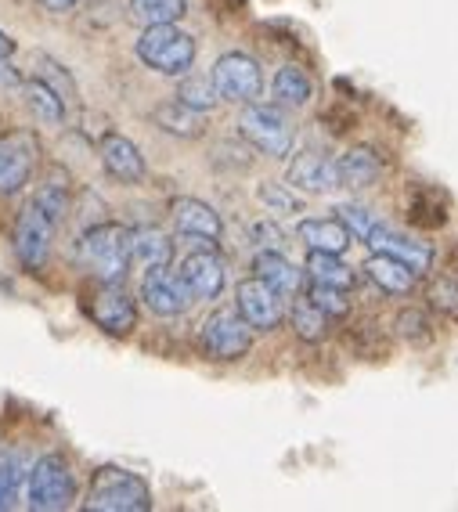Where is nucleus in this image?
<instances>
[{"label": "nucleus", "mask_w": 458, "mask_h": 512, "mask_svg": "<svg viewBox=\"0 0 458 512\" xmlns=\"http://www.w3.org/2000/svg\"><path fill=\"white\" fill-rule=\"evenodd\" d=\"M303 293V289H300ZM307 300L314 303V307H318L321 314H325V318H347L350 314V300H347V293H343V289H329V285H311V289H307Z\"/></svg>", "instance_id": "31"}, {"label": "nucleus", "mask_w": 458, "mask_h": 512, "mask_svg": "<svg viewBox=\"0 0 458 512\" xmlns=\"http://www.w3.org/2000/svg\"><path fill=\"white\" fill-rule=\"evenodd\" d=\"M141 300L145 307L156 318H177V314L188 311V303H192V293H188V285L181 282L177 271L166 267H148L145 278H141Z\"/></svg>", "instance_id": "14"}, {"label": "nucleus", "mask_w": 458, "mask_h": 512, "mask_svg": "<svg viewBox=\"0 0 458 512\" xmlns=\"http://www.w3.org/2000/svg\"><path fill=\"white\" fill-rule=\"evenodd\" d=\"M249 238L257 242V249H282L285 253V231L278 228L275 217H264L257 224H249Z\"/></svg>", "instance_id": "36"}, {"label": "nucleus", "mask_w": 458, "mask_h": 512, "mask_svg": "<svg viewBox=\"0 0 458 512\" xmlns=\"http://www.w3.org/2000/svg\"><path fill=\"white\" fill-rule=\"evenodd\" d=\"M177 275L188 285L192 300H220L228 285V264L220 256V246H192L184 253Z\"/></svg>", "instance_id": "11"}, {"label": "nucleus", "mask_w": 458, "mask_h": 512, "mask_svg": "<svg viewBox=\"0 0 458 512\" xmlns=\"http://www.w3.org/2000/svg\"><path fill=\"white\" fill-rule=\"evenodd\" d=\"M174 260V242L163 228L156 224H141V228H130V267H166Z\"/></svg>", "instance_id": "20"}, {"label": "nucleus", "mask_w": 458, "mask_h": 512, "mask_svg": "<svg viewBox=\"0 0 458 512\" xmlns=\"http://www.w3.org/2000/svg\"><path fill=\"white\" fill-rule=\"evenodd\" d=\"M336 166H339V188H372L386 170L383 159L365 145L347 148V152L336 159Z\"/></svg>", "instance_id": "22"}, {"label": "nucleus", "mask_w": 458, "mask_h": 512, "mask_svg": "<svg viewBox=\"0 0 458 512\" xmlns=\"http://www.w3.org/2000/svg\"><path fill=\"white\" fill-rule=\"evenodd\" d=\"M65 210H69V177L55 170V174H47V181L37 192L29 195L19 220H15V253H19L22 267L40 271L51 260V246H55Z\"/></svg>", "instance_id": "1"}, {"label": "nucleus", "mask_w": 458, "mask_h": 512, "mask_svg": "<svg viewBox=\"0 0 458 512\" xmlns=\"http://www.w3.org/2000/svg\"><path fill=\"white\" fill-rule=\"evenodd\" d=\"M40 163V141L33 130L0 134V195H19Z\"/></svg>", "instance_id": "9"}, {"label": "nucleus", "mask_w": 458, "mask_h": 512, "mask_svg": "<svg viewBox=\"0 0 458 512\" xmlns=\"http://www.w3.org/2000/svg\"><path fill=\"white\" fill-rule=\"evenodd\" d=\"M300 242L307 246V253H336L343 256L354 242L347 228H343V220L339 217H307L300 220V228H296Z\"/></svg>", "instance_id": "19"}, {"label": "nucleus", "mask_w": 458, "mask_h": 512, "mask_svg": "<svg viewBox=\"0 0 458 512\" xmlns=\"http://www.w3.org/2000/svg\"><path fill=\"white\" fill-rule=\"evenodd\" d=\"M303 275L311 278V285H329V289H358L361 275L354 267L336 253H307V264H303Z\"/></svg>", "instance_id": "23"}, {"label": "nucleus", "mask_w": 458, "mask_h": 512, "mask_svg": "<svg viewBox=\"0 0 458 512\" xmlns=\"http://www.w3.org/2000/svg\"><path fill=\"white\" fill-rule=\"evenodd\" d=\"M257 199L267 206V213H275V217H285V213H300V195H293L285 184L275 181H264L257 188Z\"/></svg>", "instance_id": "32"}, {"label": "nucleus", "mask_w": 458, "mask_h": 512, "mask_svg": "<svg viewBox=\"0 0 458 512\" xmlns=\"http://www.w3.org/2000/svg\"><path fill=\"white\" fill-rule=\"evenodd\" d=\"M87 318L109 336H130L138 325V303L123 285L98 282V289L87 296Z\"/></svg>", "instance_id": "10"}, {"label": "nucleus", "mask_w": 458, "mask_h": 512, "mask_svg": "<svg viewBox=\"0 0 458 512\" xmlns=\"http://www.w3.org/2000/svg\"><path fill=\"white\" fill-rule=\"evenodd\" d=\"M336 217L343 220V228L358 238V242H365V238L372 235V231H376V224H379L376 213L365 210V206H358V202H343V206L336 210Z\"/></svg>", "instance_id": "33"}, {"label": "nucleus", "mask_w": 458, "mask_h": 512, "mask_svg": "<svg viewBox=\"0 0 458 512\" xmlns=\"http://www.w3.org/2000/svg\"><path fill=\"white\" fill-rule=\"evenodd\" d=\"M22 101H26V109L33 112L40 123H47V127L65 123V98L51 87V83L40 80V76L22 80Z\"/></svg>", "instance_id": "25"}, {"label": "nucleus", "mask_w": 458, "mask_h": 512, "mask_svg": "<svg viewBox=\"0 0 458 512\" xmlns=\"http://www.w3.org/2000/svg\"><path fill=\"white\" fill-rule=\"evenodd\" d=\"M253 278H260L282 296H296L303 289V271L282 249H257L253 253Z\"/></svg>", "instance_id": "18"}, {"label": "nucleus", "mask_w": 458, "mask_h": 512, "mask_svg": "<svg viewBox=\"0 0 458 512\" xmlns=\"http://www.w3.org/2000/svg\"><path fill=\"white\" fill-rule=\"evenodd\" d=\"M141 62L159 76H174L181 80L184 73H192L195 69V55H199V47H195L192 33H184L177 22H166V26H145L141 29L138 44H134Z\"/></svg>", "instance_id": "3"}, {"label": "nucleus", "mask_w": 458, "mask_h": 512, "mask_svg": "<svg viewBox=\"0 0 458 512\" xmlns=\"http://www.w3.org/2000/svg\"><path fill=\"white\" fill-rule=\"evenodd\" d=\"M37 65H40V73H37L40 80H44V83H51V87H55V91L62 94L65 101H73V94H76V83L69 80V73H65L62 65H58V62H51V58H44V55L37 58Z\"/></svg>", "instance_id": "35"}, {"label": "nucleus", "mask_w": 458, "mask_h": 512, "mask_svg": "<svg viewBox=\"0 0 458 512\" xmlns=\"http://www.w3.org/2000/svg\"><path fill=\"white\" fill-rule=\"evenodd\" d=\"M430 307L440 314L458 318V275H444L430 285Z\"/></svg>", "instance_id": "34"}, {"label": "nucleus", "mask_w": 458, "mask_h": 512, "mask_svg": "<svg viewBox=\"0 0 458 512\" xmlns=\"http://www.w3.org/2000/svg\"><path fill=\"white\" fill-rule=\"evenodd\" d=\"M199 347L210 361H242L253 350V325L239 311H213L202 321Z\"/></svg>", "instance_id": "7"}, {"label": "nucleus", "mask_w": 458, "mask_h": 512, "mask_svg": "<svg viewBox=\"0 0 458 512\" xmlns=\"http://www.w3.org/2000/svg\"><path fill=\"white\" fill-rule=\"evenodd\" d=\"M235 311L253 325V332H275L285 321V296L260 278H246L235 289Z\"/></svg>", "instance_id": "13"}, {"label": "nucleus", "mask_w": 458, "mask_h": 512, "mask_svg": "<svg viewBox=\"0 0 458 512\" xmlns=\"http://www.w3.org/2000/svg\"><path fill=\"white\" fill-rule=\"evenodd\" d=\"M0 55H4V58L15 55V40H11L8 33H4V29H0Z\"/></svg>", "instance_id": "39"}, {"label": "nucleus", "mask_w": 458, "mask_h": 512, "mask_svg": "<svg viewBox=\"0 0 458 512\" xmlns=\"http://www.w3.org/2000/svg\"><path fill=\"white\" fill-rule=\"evenodd\" d=\"M271 98L278 109H307L314 98V80L296 65H282L271 80Z\"/></svg>", "instance_id": "24"}, {"label": "nucleus", "mask_w": 458, "mask_h": 512, "mask_svg": "<svg viewBox=\"0 0 458 512\" xmlns=\"http://www.w3.org/2000/svg\"><path fill=\"white\" fill-rule=\"evenodd\" d=\"M239 134L271 159H282L293 152V123L285 119L278 105H257V101L242 105Z\"/></svg>", "instance_id": "6"}, {"label": "nucleus", "mask_w": 458, "mask_h": 512, "mask_svg": "<svg viewBox=\"0 0 458 512\" xmlns=\"http://www.w3.org/2000/svg\"><path fill=\"white\" fill-rule=\"evenodd\" d=\"M130 19L145 26H166V22H181L188 15V0H130Z\"/></svg>", "instance_id": "27"}, {"label": "nucleus", "mask_w": 458, "mask_h": 512, "mask_svg": "<svg viewBox=\"0 0 458 512\" xmlns=\"http://www.w3.org/2000/svg\"><path fill=\"white\" fill-rule=\"evenodd\" d=\"M76 502V476L62 455H40L26 476V505L33 512H62Z\"/></svg>", "instance_id": "5"}, {"label": "nucleus", "mask_w": 458, "mask_h": 512, "mask_svg": "<svg viewBox=\"0 0 458 512\" xmlns=\"http://www.w3.org/2000/svg\"><path fill=\"white\" fill-rule=\"evenodd\" d=\"M98 156H101V166H105V174H109L112 181H120V184L145 181V174H148L145 156H141V148L130 138H123V134H105L98 145Z\"/></svg>", "instance_id": "16"}, {"label": "nucleus", "mask_w": 458, "mask_h": 512, "mask_svg": "<svg viewBox=\"0 0 458 512\" xmlns=\"http://www.w3.org/2000/svg\"><path fill=\"white\" fill-rule=\"evenodd\" d=\"M83 509L91 512H148L152 509V491L138 473L120 466H101L91 476Z\"/></svg>", "instance_id": "4"}, {"label": "nucleus", "mask_w": 458, "mask_h": 512, "mask_svg": "<svg viewBox=\"0 0 458 512\" xmlns=\"http://www.w3.org/2000/svg\"><path fill=\"white\" fill-rule=\"evenodd\" d=\"M26 476H29V469H26V462H22L19 451H0V512L15 509Z\"/></svg>", "instance_id": "29"}, {"label": "nucleus", "mask_w": 458, "mask_h": 512, "mask_svg": "<svg viewBox=\"0 0 458 512\" xmlns=\"http://www.w3.org/2000/svg\"><path fill=\"white\" fill-rule=\"evenodd\" d=\"M156 123L159 130H166V134H174V138H199L202 134V112L188 109L184 101H166V105H159L156 112Z\"/></svg>", "instance_id": "26"}, {"label": "nucleus", "mask_w": 458, "mask_h": 512, "mask_svg": "<svg viewBox=\"0 0 458 512\" xmlns=\"http://www.w3.org/2000/svg\"><path fill=\"white\" fill-rule=\"evenodd\" d=\"M76 260L98 282L123 285V278L130 271V228L112 224V220L87 228L80 235V242H76Z\"/></svg>", "instance_id": "2"}, {"label": "nucleus", "mask_w": 458, "mask_h": 512, "mask_svg": "<svg viewBox=\"0 0 458 512\" xmlns=\"http://www.w3.org/2000/svg\"><path fill=\"white\" fill-rule=\"evenodd\" d=\"M289 184H293L296 192H307V195H325L332 188H339V166L336 159H329L325 152H300L293 156L289 163Z\"/></svg>", "instance_id": "17"}, {"label": "nucleus", "mask_w": 458, "mask_h": 512, "mask_svg": "<svg viewBox=\"0 0 458 512\" xmlns=\"http://www.w3.org/2000/svg\"><path fill=\"white\" fill-rule=\"evenodd\" d=\"M170 220H174L177 235H181L188 246H220L224 224H220V213L213 210L210 202L181 195V199L170 202Z\"/></svg>", "instance_id": "12"}, {"label": "nucleus", "mask_w": 458, "mask_h": 512, "mask_svg": "<svg viewBox=\"0 0 458 512\" xmlns=\"http://www.w3.org/2000/svg\"><path fill=\"white\" fill-rule=\"evenodd\" d=\"M177 101H184L188 109H195V112H202V116H206L210 109H217L220 94H217V87H213L210 76L184 73L181 83H177Z\"/></svg>", "instance_id": "30"}, {"label": "nucleus", "mask_w": 458, "mask_h": 512, "mask_svg": "<svg viewBox=\"0 0 458 512\" xmlns=\"http://www.w3.org/2000/svg\"><path fill=\"white\" fill-rule=\"evenodd\" d=\"M365 246L372 249V253H386V256L404 260L415 275H426V271L433 267V246L426 242V238L408 235V231H397V228H390V224H383V220H379L376 231L365 238Z\"/></svg>", "instance_id": "15"}, {"label": "nucleus", "mask_w": 458, "mask_h": 512, "mask_svg": "<svg viewBox=\"0 0 458 512\" xmlns=\"http://www.w3.org/2000/svg\"><path fill=\"white\" fill-rule=\"evenodd\" d=\"M0 87H22L19 69H15L11 58H4V55H0Z\"/></svg>", "instance_id": "37"}, {"label": "nucleus", "mask_w": 458, "mask_h": 512, "mask_svg": "<svg viewBox=\"0 0 458 512\" xmlns=\"http://www.w3.org/2000/svg\"><path fill=\"white\" fill-rule=\"evenodd\" d=\"M361 271H365L368 282L376 285V289H383L386 296H408L415 289V278H419L404 260L386 256V253H372Z\"/></svg>", "instance_id": "21"}, {"label": "nucleus", "mask_w": 458, "mask_h": 512, "mask_svg": "<svg viewBox=\"0 0 458 512\" xmlns=\"http://www.w3.org/2000/svg\"><path fill=\"white\" fill-rule=\"evenodd\" d=\"M210 80L217 87L220 101H235V105H249V101L260 98V87H264V73H260L257 58L242 55V51H228L220 55L210 69Z\"/></svg>", "instance_id": "8"}, {"label": "nucleus", "mask_w": 458, "mask_h": 512, "mask_svg": "<svg viewBox=\"0 0 458 512\" xmlns=\"http://www.w3.org/2000/svg\"><path fill=\"white\" fill-rule=\"evenodd\" d=\"M80 0H40V8L55 11V15H65V11H73Z\"/></svg>", "instance_id": "38"}, {"label": "nucleus", "mask_w": 458, "mask_h": 512, "mask_svg": "<svg viewBox=\"0 0 458 512\" xmlns=\"http://www.w3.org/2000/svg\"><path fill=\"white\" fill-rule=\"evenodd\" d=\"M289 325H293L296 336L307 339V343H318V339L329 336V318H325V314H321L303 293L293 296V307H289Z\"/></svg>", "instance_id": "28"}]
</instances>
